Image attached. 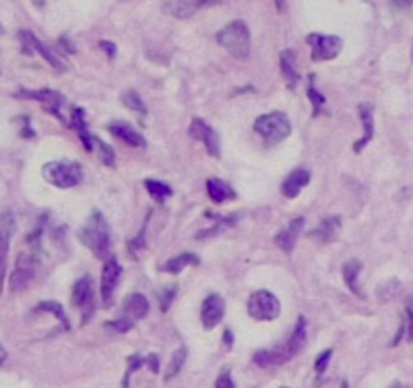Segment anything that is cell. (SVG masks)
<instances>
[{
    "instance_id": "6da1fadb",
    "label": "cell",
    "mask_w": 413,
    "mask_h": 388,
    "mask_svg": "<svg viewBox=\"0 0 413 388\" xmlns=\"http://www.w3.org/2000/svg\"><path fill=\"white\" fill-rule=\"evenodd\" d=\"M79 241L84 247H88L97 259L110 257V247H112V235H110V224L101 211L93 209L92 215L84 222V227L77 233Z\"/></svg>"
},
{
    "instance_id": "7a4b0ae2",
    "label": "cell",
    "mask_w": 413,
    "mask_h": 388,
    "mask_svg": "<svg viewBox=\"0 0 413 388\" xmlns=\"http://www.w3.org/2000/svg\"><path fill=\"white\" fill-rule=\"evenodd\" d=\"M217 43L227 49V53L239 61H245L251 53V35L243 21H233L227 27H223L217 33Z\"/></svg>"
},
{
    "instance_id": "3957f363",
    "label": "cell",
    "mask_w": 413,
    "mask_h": 388,
    "mask_svg": "<svg viewBox=\"0 0 413 388\" xmlns=\"http://www.w3.org/2000/svg\"><path fill=\"white\" fill-rule=\"evenodd\" d=\"M148 311H150V303L142 294H128L124 298V302H122L120 315L114 322H108L105 326L116 330V332H120V334H126L136 326V322L144 320L148 315Z\"/></svg>"
},
{
    "instance_id": "277c9868",
    "label": "cell",
    "mask_w": 413,
    "mask_h": 388,
    "mask_svg": "<svg viewBox=\"0 0 413 388\" xmlns=\"http://www.w3.org/2000/svg\"><path fill=\"white\" fill-rule=\"evenodd\" d=\"M43 178L55 188H73L84 180V168L73 160H53L43 166Z\"/></svg>"
},
{
    "instance_id": "5b68a950",
    "label": "cell",
    "mask_w": 413,
    "mask_h": 388,
    "mask_svg": "<svg viewBox=\"0 0 413 388\" xmlns=\"http://www.w3.org/2000/svg\"><path fill=\"white\" fill-rule=\"evenodd\" d=\"M253 129L262 135L266 146H275L292 133V124L281 112L264 114L253 122Z\"/></svg>"
},
{
    "instance_id": "8992f818",
    "label": "cell",
    "mask_w": 413,
    "mask_h": 388,
    "mask_svg": "<svg viewBox=\"0 0 413 388\" xmlns=\"http://www.w3.org/2000/svg\"><path fill=\"white\" fill-rule=\"evenodd\" d=\"M279 311H281L279 300L268 289H258L247 300V313L255 322H274L279 318Z\"/></svg>"
},
{
    "instance_id": "52a82bcc",
    "label": "cell",
    "mask_w": 413,
    "mask_h": 388,
    "mask_svg": "<svg viewBox=\"0 0 413 388\" xmlns=\"http://www.w3.org/2000/svg\"><path fill=\"white\" fill-rule=\"evenodd\" d=\"M16 97H23V99H33V101H39L45 112H49L51 116H55L61 124L69 126V120L65 118L63 114V105H65V97L59 93V91H53V89H21L16 93Z\"/></svg>"
},
{
    "instance_id": "ba28073f",
    "label": "cell",
    "mask_w": 413,
    "mask_h": 388,
    "mask_svg": "<svg viewBox=\"0 0 413 388\" xmlns=\"http://www.w3.org/2000/svg\"><path fill=\"white\" fill-rule=\"evenodd\" d=\"M37 267H39V253L37 251L21 253L16 259L14 271L10 275V292L27 289L37 275Z\"/></svg>"
},
{
    "instance_id": "9c48e42d",
    "label": "cell",
    "mask_w": 413,
    "mask_h": 388,
    "mask_svg": "<svg viewBox=\"0 0 413 388\" xmlns=\"http://www.w3.org/2000/svg\"><path fill=\"white\" fill-rule=\"evenodd\" d=\"M92 275H84L75 281L71 292V305L82 311V324H88L95 311V294H93Z\"/></svg>"
},
{
    "instance_id": "30bf717a",
    "label": "cell",
    "mask_w": 413,
    "mask_h": 388,
    "mask_svg": "<svg viewBox=\"0 0 413 388\" xmlns=\"http://www.w3.org/2000/svg\"><path fill=\"white\" fill-rule=\"evenodd\" d=\"M122 277V265L120 261L110 255L103 261V269H101V285H99V296H101V305L103 307H112L114 298H116V289Z\"/></svg>"
},
{
    "instance_id": "8fae6325",
    "label": "cell",
    "mask_w": 413,
    "mask_h": 388,
    "mask_svg": "<svg viewBox=\"0 0 413 388\" xmlns=\"http://www.w3.org/2000/svg\"><path fill=\"white\" fill-rule=\"evenodd\" d=\"M306 43L312 47V61L322 63V61H332L340 55L342 51V39L334 35H321L312 33L306 37Z\"/></svg>"
},
{
    "instance_id": "7c38bea8",
    "label": "cell",
    "mask_w": 413,
    "mask_h": 388,
    "mask_svg": "<svg viewBox=\"0 0 413 388\" xmlns=\"http://www.w3.org/2000/svg\"><path fill=\"white\" fill-rule=\"evenodd\" d=\"M188 133L192 140H199L203 142V146L207 148L209 156L213 158H221V146H219V133L215 129L211 128L207 122H203L201 118H195L190 122V128H188Z\"/></svg>"
},
{
    "instance_id": "4fadbf2b",
    "label": "cell",
    "mask_w": 413,
    "mask_h": 388,
    "mask_svg": "<svg viewBox=\"0 0 413 388\" xmlns=\"http://www.w3.org/2000/svg\"><path fill=\"white\" fill-rule=\"evenodd\" d=\"M14 216L10 211H4L0 215V294L4 289V277H6V265H8V247L14 233Z\"/></svg>"
},
{
    "instance_id": "5bb4252c",
    "label": "cell",
    "mask_w": 413,
    "mask_h": 388,
    "mask_svg": "<svg viewBox=\"0 0 413 388\" xmlns=\"http://www.w3.org/2000/svg\"><path fill=\"white\" fill-rule=\"evenodd\" d=\"M223 315H225V302H223V298L219 294L207 296L205 302H203V307H201V324H203V328L209 330V332L215 330L221 324Z\"/></svg>"
},
{
    "instance_id": "9a60e30c",
    "label": "cell",
    "mask_w": 413,
    "mask_h": 388,
    "mask_svg": "<svg viewBox=\"0 0 413 388\" xmlns=\"http://www.w3.org/2000/svg\"><path fill=\"white\" fill-rule=\"evenodd\" d=\"M294 358V352L290 350V344L288 340L284 344L275 346V348H270V350H260L253 354V362L260 366V368H275V366H281L284 362L292 360Z\"/></svg>"
},
{
    "instance_id": "2e32d148",
    "label": "cell",
    "mask_w": 413,
    "mask_h": 388,
    "mask_svg": "<svg viewBox=\"0 0 413 388\" xmlns=\"http://www.w3.org/2000/svg\"><path fill=\"white\" fill-rule=\"evenodd\" d=\"M304 222H306L304 216H296L294 220L288 222V227H286L284 231H279V233L275 235V247H277L281 253H286L288 257L294 253V247H296V243H298V237H300V233H302Z\"/></svg>"
},
{
    "instance_id": "e0dca14e",
    "label": "cell",
    "mask_w": 413,
    "mask_h": 388,
    "mask_svg": "<svg viewBox=\"0 0 413 388\" xmlns=\"http://www.w3.org/2000/svg\"><path fill=\"white\" fill-rule=\"evenodd\" d=\"M359 116H361V122H363V138L355 142L353 150L355 154H361L365 148L368 146V142L373 140L375 135V116H373V103L363 101L359 103Z\"/></svg>"
},
{
    "instance_id": "ac0fdd59",
    "label": "cell",
    "mask_w": 413,
    "mask_h": 388,
    "mask_svg": "<svg viewBox=\"0 0 413 388\" xmlns=\"http://www.w3.org/2000/svg\"><path fill=\"white\" fill-rule=\"evenodd\" d=\"M338 229H340V216H326L321 224L314 231H310L306 237L316 241V243H321V245H328L338 235Z\"/></svg>"
},
{
    "instance_id": "d6986e66",
    "label": "cell",
    "mask_w": 413,
    "mask_h": 388,
    "mask_svg": "<svg viewBox=\"0 0 413 388\" xmlns=\"http://www.w3.org/2000/svg\"><path fill=\"white\" fill-rule=\"evenodd\" d=\"M110 133L112 135H116L118 140H122V142H126L128 146H132V148H144L146 146V140H144V135L134 129L128 122H112L110 126Z\"/></svg>"
},
{
    "instance_id": "ffe728a7",
    "label": "cell",
    "mask_w": 413,
    "mask_h": 388,
    "mask_svg": "<svg viewBox=\"0 0 413 388\" xmlns=\"http://www.w3.org/2000/svg\"><path fill=\"white\" fill-rule=\"evenodd\" d=\"M308 182H310V172L304 170V168H296L294 172L288 174V178L284 180V184H281V194L292 201V198H296V196L302 192L304 186H308Z\"/></svg>"
},
{
    "instance_id": "44dd1931",
    "label": "cell",
    "mask_w": 413,
    "mask_h": 388,
    "mask_svg": "<svg viewBox=\"0 0 413 388\" xmlns=\"http://www.w3.org/2000/svg\"><path fill=\"white\" fill-rule=\"evenodd\" d=\"M363 269V263L359 259H351L342 265V279L349 287L351 294H355L357 298L365 300V294L361 292V285H359V273Z\"/></svg>"
},
{
    "instance_id": "7402d4cb",
    "label": "cell",
    "mask_w": 413,
    "mask_h": 388,
    "mask_svg": "<svg viewBox=\"0 0 413 388\" xmlns=\"http://www.w3.org/2000/svg\"><path fill=\"white\" fill-rule=\"evenodd\" d=\"M207 194L215 205H223V203H231L235 201V190L231 188L229 184H225L219 178H209L207 180Z\"/></svg>"
},
{
    "instance_id": "603a6c76",
    "label": "cell",
    "mask_w": 413,
    "mask_h": 388,
    "mask_svg": "<svg viewBox=\"0 0 413 388\" xmlns=\"http://www.w3.org/2000/svg\"><path fill=\"white\" fill-rule=\"evenodd\" d=\"M35 53H39L43 59H45L47 63L55 69V71H59V73H67L69 71V63H67V59L61 55V53H57L55 49H51V47H47L43 44L39 39L35 41V49H33Z\"/></svg>"
},
{
    "instance_id": "cb8c5ba5",
    "label": "cell",
    "mask_w": 413,
    "mask_h": 388,
    "mask_svg": "<svg viewBox=\"0 0 413 388\" xmlns=\"http://www.w3.org/2000/svg\"><path fill=\"white\" fill-rule=\"evenodd\" d=\"M69 126L77 131V135H79L82 144L86 146V150L92 152L93 135L88 131V122H86V112H84V107H73V109H71V124H69Z\"/></svg>"
},
{
    "instance_id": "d4e9b609",
    "label": "cell",
    "mask_w": 413,
    "mask_h": 388,
    "mask_svg": "<svg viewBox=\"0 0 413 388\" xmlns=\"http://www.w3.org/2000/svg\"><path fill=\"white\" fill-rule=\"evenodd\" d=\"M296 53L294 51H284L279 55V65H281V73L286 77V86L290 89H296L298 81H300V73L296 71Z\"/></svg>"
},
{
    "instance_id": "484cf974",
    "label": "cell",
    "mask_w": 413,
    "mask_h": 388,
    "mask_svg": "<svg viewBox=\"0 0 413 388\" xmlns=\"http://www.w3.org/2000/svg\"><path fill=\"white\" fill-rule=\"evenodd\" d=\"M199 263H201V259L197 257L195 253H183V255H179V257H173L168 259L166 263H162V265H160V271L171 273V275H179L183 269L190 267V265H199Z\"/></svg>"
},
{
    "instance_id": "4316f807",
    "label": "cell",
    "mask_w": 413,
    "mask_h": 388,
    "mask_svg": "<svg viewBox=\"0 0 413 388\" xmlns=\"http://www.w3.org/2000/svg\"><path fill=\"white\" fill-rule=\"evenodd\" d=\"M35 313H51L61 326L63 330H71V322L65 313V309L61 307V303L57 302H41L37 307H35Z\"/></svg>"
},
{
    "instance_id": "83f0119b",
    "label": "cell",
    "mask_w": 413,
    "mask_h": 388,
    "mask_svg": "<svg viewBox=\"0 0 413 388\" xmlns=\"http://www.w3.org/2000/svg\"><path fill=\"white\" fill-rule=\"evenodd\" d=\"M288 344H290V350L294 352V356H298L306 348V320H304V315L298 318L296 328H294L292 336L288 338Z\"/></svg>"
},
{
    "instance_id": "f1b7e54d",
    "label": "cell",
    "mask_w": 413,
    "mask_h": 388,
    "mask_svg": "<svg viewBox=\"0 0 413 388\" xmlns=\"http://www.w3.org/2000/svg\"><path fill=\"white\" fill-rule=\"evenodd\" d=\"M144 186H146L148 194H150L158 205H162L166 198L173 196V188H171L168 184L160 182V180H152V178H148V180H144Z\"/></svg>"
},
{
    "instance_id": "f546056e",
    "label": "cell",
    "mask_w": 413,
    "mask_h": 388,
    "mask_svg": "<svg viewBox=\"0 0 413 388\" xmlns=\"http://www.w3.org/2000/svg\"><path fill=\"white\" fill-rule=\"evenodd\" d=\"M92 152L97 154V158H99V162H101L103 166H110V168L116 166V152L112 150V146H108L105 142H101L97 135H93Z\"/></svg>"
},
{
    "instance_id": "4dcf8cb0",
    "label": "cell",
    "mask_w": 413,
    "mask_h": 388,
    "mask_svg": "<svg viewBox=\"0 0 413 388\" xmlns=\"http://www.w3.org/2000/svg\"><path fill=\"white\" fill-rule=\"evenodd\" d=\"M199 6V0H173L171 4V12L177 16V18H188L197 12Z\"/></svg>"
},
{
    "instance_id": "1f68e13d",
    "label": "cell",
    "mask_w": 413,
    "mask_h": 388,
    "mask_svg": "<svg viewBox=\"0 0 413 388\" xmlns=\"http://www.w3.org/2000/svg\"><path fill=\"white\" fill-rule=\"evenodd\" d=\"M184 360H186V348L181 346V348L173 354V358H171V362H168V368H166V374H164V380H166V383H171V380L181 372Z\"/></svg>"
},
{
    "instance_id": "d6a6232c",
    "label": "cell",
    "mask_w": 413,
    "mask_h": 388,
    "mask_svg": "<svg viewBox=\"0 0 413 388\" xmlns=\"http://www.w3.org/2000/svg\"><path fill=\"white\" fill-rule=\"evenodd\" d=\"M122 103L128 107V109H132L134 114H138L140 118H144L146 114H148V109H146V105H144V101H142V97L138 95L136 91H126L124 95H122Z\"/></svg>"
},
{
    "instance_id": "836d02e7",
    "label": "cell",
    "mask_w": 413,
    "mask_h": 388,
    "mask_svg": "<svg viewBox=\"0 0 413 388\" xmlns=\"http://www.w3.org/2000/svg\"><path fill=\"white\" fill-rule=\"evenodd\" d=\"M177 292H179V285H177V283H171V285H164V287H162V289L156 294V298H158V303H160L162 313H166V311L171 309V303L175 302Z\"/></svg>"
},
{
    "instance_id": "e575fe53",
    "label": "cell",
    "mask_w": 413,
    "mask_h": 388,
    "mask_svg": "<svg viewBox=\"0 0 413 388\" xmlns=\"http://www.w3.org/2000/svg\"><path fill=\"white\" fill-rule=\"evenodd\" d=\"M146 362H148L146 356H138V354L128 356V368H126V374H124V378H122V388H130V378H132V374L136 372L138 368L146 366Z\"/></svg>"
},
{
    "instance_id": "d590c367",
    "label": "cell",
    "mask_w": 413,
    "mask_h": 388,
    "mask_svg": "<svg viewBox=\"0 0 413 388\" xmlns=\"http://www.w3.org/2000/svg\"><path fill=\"white\" fill-rule=\"evenodd\" d=\"M308 99H310V103H312V109H314V118H318L321 114H324V103H326V99H324V95H322L321 91H316L314 89V81H310V86H308Z\"/></svg>"
},
{
    "instance_id": "8d00e7d4",
    "label": "cell",
    "mask_w": 413,
    "mask_h": 388,
    "mask_svg": "<svg viewBox=\"0 0 413 388\" xmlns=\"http://www.w3.org/2000/svg\"><path fill=\"white\" fill-rule=\"evenodd\" d=\"M330 358H332V350H330V348L318 354V358H316V362H314V372H316L318 376H322V374L326 372V368H328V362H330Z\"/></svg>"
},
{
    "instance_id": "74e56055",
    "label": "cell",
    "mask_w": 413,
    "mask_h": 388,
    "mask_svg": "<svg viewBox=\"0 0 413 388\" xmlns=\"http://www.w3.org/2000/svg\"><path fill=\"white\" fill-rule=\"evenodd\" d=\"M215 388H235L229 368H223V370L219 372V376H217V380H215Z\"/></svg>"
},
{
    "instance_id": "f35d334b",
    "label": "cell",
    "mask_w": 413,
    "mask_h": 388,
    "mask_svg": "<svg viewBox=\"0 0 413 388\" xmlns=\"http://www.w3.org/2000/svg\"><path fill=\"white\" fill-rule=\"evenodd\" d=\"M405 318H408V322L403 324V328H405V332H408V342H413V307L412 305H408V309H405Z\"/></svg>"
},
{
    "instance_id": "ab89813d",
    "label": "cell",
    "mask_w": 413,
    "mask_h": 388,
    "mask_svg": "<svg viewBox=\"0 0 413 388\" xmlns=\"http://www.w3.org/2000/svg\"><path fill=\"white\" fill-rule=\"evenodd\" d=\"M146 358H148L146 366L150 368V372H152V374H158V372H160V358H158V354H148Z\"/></svg>"
},
{
    "instance_id": "60d3db41",
    "label": "cell",
    "mask_w": 413,
    "mask_h": 388,
    "mask_svg": "<svg viewBox=\"0 0 413 388\" xmlns=\"http://www.w3.org/2000/svg\"><path fill=\"white\" fill-rule=\"evenodd\" d=\"M99 47L103 49V53L110 57V59H116V55H118V49H116V44L110 43V41H99Z\"/></svg>"
},
{
    "instance_id": "b9f144b4",
    "label": "cell",
    "mask_w": 413,
    "mask_h": 388,
    "mask_svg": "<svg viewBox=\"0 0 413 388\" xmlns=\"http://www.w3.org/2000/svg\"><path fill=\"white\" fill-rule=\"evenodd\" d=\"M59 47H63L67 53H75V47H73V43L69 41V37H67V35H63V37L59 39Z\"/></svg>"
},
{
    "instance_id": "7bdbcfd3",
    "label": "cell",
    "mask_w": 413,
    "mask_h": 388,
    "mask_svg": "<svg viewBox=\"0 0 413 388\" xmlns=\"http://www.w3.org/2000/svg\"><path fill=\"white\" fill-rule=\"evenodd\" d=\"M391 4H393L395 8H399V10H405V8L412 6L413 0H391Z\"/></svg>"
},
{
    "instance_id": "ee69618b",
    "label": "cell",
    "mask_w": 413,
    "mask_h": 388,
    "mask_svg": "<svg viewBox=\"0 0 413 388\" xmlns=\"http://www.w3.org/2000/svg\"><path fill=\"white\" fill-rule=\"evenodd\" d=\"M223 0H199V6H215V4H221Z\"/></svg>"
},
{
    "instance_id": "f6af8a7d",
    "label": "cell",
    "mask_w": 413,
    "mask_h": 388,
    "mask_svg": "<svg viewBox=\"0 0 413 388\" xmlns=\"http://www.w3.org/2000/svg\"><path fill=\"white\" fill-rule=\"evenodd\" d=\"M223 340H225V346L231 348L233 346V332L231 330H225V336H223Z\"/></svg>"
},
{
    "instance_id": "bcb514c9",
    "label": "cell",
    "mask_w": 413,
    "mask_h": 388,
    "mask_svg": "<svg viewBox=\"0 0 413 388\" xmlns=\"http://www.w3.org/2000/svg\"><path fill=\"white\" fill-rule=\"evenodd\" d=\"M4 360H6V350H4V348H2V344H0V364H2Z\"/></svg>"
},
{
    "instance_id": "7dc6e473",
    "label": "cell",
    "mask_w": 413,
    "mask_h": 388,
    "mask_svg": "<svg viewBox=\"0 0 413 388\" xmlns=\"http://www.w3.org/2000/svg\"><path fill=\"white\" fill-rule=\"evenodd\" d=\"M33 4H35L37 8H43V6H45V0H33Z\"/></svg>"
},
{
    "instance_id": "c3c4849f",
    "label": "cell",
    "mask_w": 413,
    "mask_h": 388,
    "mask_svg": "<svg viewBox=\"0 0 413 388\" xmlns=\"http://www.w3.org/2000/svg\"><path fill=\"white\" fill-rule=\"evenodd\" d=\"M275 6H277V10L281 12V10H284V0H275Z\"/></svg>"
},
{
    "instance_id": "681fc988",
    "label": "cell",
    "mask_w": 413,
    "mask_h": 388,
    "mask_svg": "<svg viewBox=\"0 0 413 388\" xmlns=\"http://www.w3.org/2000/svg\"><path fill=\"white\" fill-rule=\"evenodd\" d=\"M340 388H349V383H347V380H342V383H340Z\"/></svg>"
},
{
    "instance_id": "f907efd6",
    "label": "cell",
    "mask_w": 413,
    "mask_h": 388,
    "mask_svg": "<svg viewBox=\"0 0 413 388\" xmlns=\"http://www.w3.org/2000/svg\"><path fill=\"white\" fill-rule=\"evenodd\" d=\"M0 35H4V27L0 25Z\"/></svg>"
},
{
    "instance_id": "816d5d0a",
    "label": "cell",
    "mask_w": 413,
    "mask_h": 388,
    "mask_svg": "<svg viewBox=\"0 0 413 388\" xmlns=\"http://www.w3.org/2000/svg\"><path fill=\"white\" fill-rule=\"evenodd\" d=\"M412 61H413V51H412Z\"/></svg>"
},
{
    "instance_id": "f5cc1de1",
    "label": "cell",
    "mask_w": 413,
    "mask_h": 388,
    "mask_svg": "<svg viewBox=\"0 0 413 388\" xmlns=\"http://www.w3.org/2000/svg\"><path fill=\"white\" fill-rule=\"evenodd\" d=\"M279 388H288V387H279Z\"/></svg>"
}]
</instances>
